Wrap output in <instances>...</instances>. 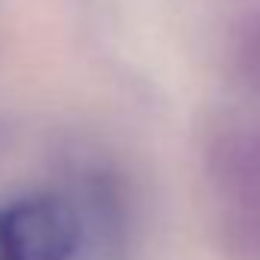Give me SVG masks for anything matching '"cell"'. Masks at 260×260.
Wrapping results in <instances>:
<instances>
[{"label": "cell", "instance_id": "obj_3", "mask_svg": "<svg viewBox=\"0 0 260 260\" xmlns=\"http://www.w3.org/2000/svg\"><path fill=\"white\" fill-rule=\"evenodd\" d=\"M217 245L226 260H260V199L226 202L217 223Z\"/></svg>", "mask_w": 260, "mask_h": 260}, {"label": "cell", "instance_id": "obj_1", "mask_svg": "<svg viewBox=\"0 0 260 260\" xmlns=\"http://www.w3.org/2000/svg\"><path fill=\"white\" fill-rule=\"evenodd\" d=\"M86 220L64 190H28L0 202V260H74Z\"/></svg>", "mask_w": 260, "mask_h": 260}, {"label": "cell", "instance_id": "obj_4", "mask_svg": "<svg viewBox=\"0 0 260 260\" xmlns=\"http://www.w3.org/2000/svg\"><path fill=\"white\" fill-rule=\"evenodd\" d=\"M236 68L242 80L260 92V13L245 19L239 37H236Z\"/></svg>", "mask_w": 260, "mask_h": 260}, {"label": "cell", "instance_id": "obj_2", "mask_svg": "<svg viewBox=\"0 0 260 260\" xmlns=\"http://www.w3.org/2000/svg\"><path fill=\"white\" fill-rule=\"evenodd\" d=\"M208 172L226 202L260 199V125L220 132L208 147Z\"/></svg>", "mask_w": 260, "mask_h": 260}]
</instances>
